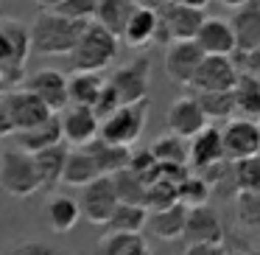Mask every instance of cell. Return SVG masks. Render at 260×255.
Returning <instances> with one entry per match:
<instances>
[{"label": "cell", "mask_w": 260, "mask_h": 255, "mask_svg": "<svg viewBox=\"0 0 260 255\" xmlns=\"http://www.w3.org/2000/svg\"><path fill=\"white\" fill-rule=\"evenodd\" d=\"M87 23H76L56 12H40L31 23V51L40 56H70Z\"/></svg>", "instance_id": "1"}, {"label": "cell", "mask_w": 260, "mask_h": 255, "mask_svg": "<svg viewBox=\"0 0 260 255\" xmlns=\"http://www.w3.org/2000/svg\"><path fill=\"white\" fill-rule=\"evenodd\" d=\"M118 37H112L98 23H87L70 53V65L76 73H101L118 59Z\"/></svg>", "instance_id": "2"}, {"label": "cell", "mask_w": 260, "mask_h": 255, "mask_svg": "<svg viewBox=\"0 0 260 255\" xmlns=\"http://www.w3.org/2000/svg\"><path fill=\"white\" fill-rule=\"evenodd\" d=\"M31 53V34L20 20H0V84L25 81V59Z\"/></svg>", "instance_id": "3"}, {"label": "cell", "mask_w": 260, "mask_h": 255, "mask_svg": "<svg viewBox=\"0 0 260 255\" xmlns=\"http://www.w3.org/2000/svg\"><path fill=\"white\" fill-rule=\"evenodd\" d=\"M0 188L14 199H28L37 191H42L34 157L20 152L17 146L3 149L0 152Z\"/></svg>", "instance_id": "4"}, {"label": "cell", "mask_w": 260, "mask_h": 255, "mask_svg": "<svg viewBox=\"0 0 260 255\" xmlns=\"http://www.w3.org/2000/svg\"><path fill=\"white\" fill-rule=\"evenodd\" d=\"M146 121H148V101L118 107L112 115H107V118L101 121L98 140L112 143V146L132 149L137 140H140L143 129H146Z\"/></svg>", "instance_id": "5"}, {"label": "cell", "mask_w": 260, "mask_h": 255, "mask_svg": "<svg viewBox=\"0 0 260 255\" xmlns=\"http://www.w3.org/2000/svg\"><path fill=\"white\" fill-rule=\"evenodd\" d=\"M157 17H159L157 42H162V45H171V42H193L199 29H202V23L207 20L204 12L190 9V6H179L174 0H171L168 6L159 9Z\"/></svg>", "instance_id": "6"}, {"label": "cell", "mask_w": 260, "mask_h": 255, "mask_svg": "<svg viewBox=\"0 0 260 255\" xmlns=\"http://www.w3.org/2000/svg\"><path fill=\"white\" fill-rule=\"evenodd\" d=\"M109 87L118 93L120 107L129 104H143L148 101V84H151V62L148 56H137L132 62L120 65L112 76H109Z\"/></svg>", "instance_id": "7"}, {"label": "cell", "mask_w": 260, "mask_h": 255, "mask_svg": "<svg viewBox=\"0 0 260 255\" xmlns=\"http://www.w3.org/2000/svg\"><path fill=\"white\" fill-rule=\"evenodd\" d=\"M3 109H6L9 121H12V126H14V135H17V132H28V129H34V126L45 124V121L53 115L51 109H48L45 104L34 96V93L25 90V87L9 90L6 96H3Z\"/></svg>", "instance_id": "8"}, {"label": "cell", "mask_w": 260, "mask_h": 255, "mask_svg": "<svg viewBox=\"0 0 260 255\" xmlns=\"http://www.w3.org/2000/svg\"><path fill=\"white\" fill-rule=\"evenodd\" d=\"M76 199H79L81 219H87L90 224H107L112 210L118 208V193H115L112 177H98L95 182L81 188V193Z\"/></svg>", "instance_id": "9"}, {"label": "cell", "mask_w": 260, "mask_h": 255, "mask_svg": "<svg viewBox=\"0 0 260 255\" xmlns=\"http://www.w3.org/2000/svg\"><path fill=\"white\" fill-rule=\"evenodd\" d=\"M221 143H224V157L230 163L246 160L260 154V124L246 118H232L221 129Z\"/></svg>", "instance_id": "10"}, {"label": "cell", "mask_w": 260, "mask_h": 255, "mask_svg": "<svg viewBox=\"0 0 260 255\" xmlns=\"http://www.w3.org/2000/svg\"><path fill=\"white\" fill-rule=\"evenodd\" d=\"M23 87L28 93H34L53 115H59L62 109H68L70 98H68V76L59 73L53 68H40L23 81Z\"/></svg>", "instance_id": "11"}, {"label": "cell", "mask_w": 260, "mask_h": 255, "mask_svg": "<svg viewBox=\"0 0 260 255\" xmlns=\"http://www.w3.org/2000/svg\"><path fill=\"white\" fill-rule=\"evenodd\" d=\"M238 81V68L230 56H204L190 87L196 93H226Z\"/></svg>", "instance_id": "12"}, {"label": "cell", "mask_w": 260, "mask_h": 255, "mask_svg": "<svg viewBox=\"0 0 260 255\" xmlns=\"http://www.w3.org/2000/svg\"><path fill=\"white\" fill-rule=\"evenodd\" d=\"M59 124H62L64 146L70 143L76 149H87L101 129V121L90 107H73V104H68V109L59 112Z\"/></svg>", "instance_id": "13"}, {"label": "cell", "mask_w": 260, "mask_h": 255, "mask_svg": "<svg viewBox=\"0 0 260 255\" xmlns=\"http://www.w3.org/2000/svg\"><path fill=\"white\" fill-rule=\"evenodd\" d=\"M165 124H168L171 135L182 137V140H190V137H196L204 126H210L207 118H204V112H202V107H199V101L193 96L174 98L168 112H165Z\"/></svg>", "instance_id": "14"}, {"label": "cell", "mask_w": 260, "mask_h": 255, "mask_svg": "<svg viewBox=\"0 0 260 255\" xmlns=\"http://www.w3.org/2000/svg\"><path fill=\"white\" fill-rule=\"evenodd\" d=\"M202 59H204V53L196 42H171L165 48V76L171 81H176V84L190 87Z\"/></svg>", "instance_id": "15"}, {"label": "cell", "mask_w": 260, "mask_h": 255, "mask_svg": "<svg viewBox=\"0 0 260 255\" xmlns=\"http://www.w3.org/2000/svg\"><path fill=\"white\" fill-rule=\"evenodd\" d=\"M182 238L187 244H224L226 233H224V224H221L218 213L210 205H202V208L187 210L185 236Z\"/></svg>", "instance_id": "16"}, {"label": "cell", "mask_w": 260, "mask_h": 255, "mask_svg": "<svg viewBox=\"0 0 260 255\" xmlns=\"http://www.w3.org/2000/svg\"><path fill=\"white\" fill-rule=\"evenodd\" d=\"M196 42L204 56H232L235 53V34L230 29V20L207 17L196 34Z\"/></svg>", "instance_id": "17"}, {"label": "cell", "mask_w": 260, "mask_h": 255, "mask_svg": "<svg viewBox=\"0 0 260 255\" xmlns=\"http://www.w3.org/2000/svg\"><path fill=\"white\" fill-rule=\"evenodd\" d=\"M230 29L235 34L238 53L260 48V0H249L246 6L235 9V14L230 17Z\"/></svg>", "instance_id": "18"}, {"label": "cell", "mask_w": 260, "mask_h": 255, "mask_svg": "<svg viewBox=\"0 0 260 255\" xmlns=\"http://www.w3.org/2000/svg\"><path fill=\"white\" fill-rule=\"evenodd\" d=\"M224 157V143H221V129L215 126H204L196 137H190L187 143V168L190 171H202L207 165L221 163Z\"/></svg>", "instance_id": "19"}, {"label": "cell", "mask_w": 260, "mask_h": 255, "mask_svg": "<svg viewBox=\"0 0 260 255\" xmlns=\"http://www.w3.org/2000/svg\"><path fill=\"white\" fill-rule=\"evenodd\" d=\"M59 143H64L59 115H51L45 124L34 126V129H28V132H17V135H14V146H17L20 152L31 154V157L40 154V152H45V149L59 146Z\"/></svg>", "instance_id": "20"}, {"label": "cell", "mask_w": 260, "mask_h": 255, "mask_svg": "<svg viewBox=\"0 0 260 255\" xmlns=\"http://www.w3.org/2000/svg\"><path fill=\"white\" fill-rule=\"evenodd\" d=\"M157 29H159V17L157 12H148V9H135V14L129 17L123 34H120V42L126 48H148L157 42Z\"/></svg>", "instance_id": "21"}, {"label": "cell", "mask_w": 260, "mask_h": 255, "mask_svg": "<svg viewBox=\"0 0 260 255\" xmlns=\"http://www.w3.org/2000/svg\"><path fill=\"white\" fill-rule=\"evenodd\" d=\"M185 221H187V208L185 205H174V208L148 213L146 230L159 241H176V238L185 236Z\"/></svg>", "instance_id": "22"}, {"label": "cell", "mask_w": 260, "mask_h": 255, "mask_svg": "<svg viewBox=\"0 0 260 255\" xmlns=\"http://www.w3.org/2000/svg\"><path fill=\"white\" fill-rule=\"evenodd\" d=\"M45 219H48V227H51L56 236L70 233L81 219L79 199L68 196V193H53V196L45 202Z\"/></svg>", "instance_id": "23"}, {"label": "cell", "mask_w": 260, "mask_h": 255, "mask_svg": "<svg viewBox=\"0 0 260 255\" xmlns=\"http://www.w3.org/2000/svg\"><path fill=\"white\" fill-rule=\"evenodd\" d=\"M101 177L95 160L87 149H73L68 152V160H64V171H62V185L70 188H87L90 182H95Z\"/></svg>", "instance_id": "24"}, {"label": "cell", "mask_w": 260, "mask_h": 255, "mask_svg": "<svg viewBox=\"0 0 260 255\" xmlns=\"http://www.w3.org/2000/svg\"><path fill=\"white\" fill-rule=\"evenodd\" d=\"M135 3L132 0H98V9H95V20L92 23H98L101 29H107L112 37L123 34L126 23H129V17L135 14Z\"/></svg>", "instance_id": "25"}, {"label": "cell", "mask_w": 260, "mask_h": 255, "mask_svg": "<svg viewBox=\"0 0 260 255\" xmlns=\"http://www.w3.org/2000/svg\"><path fill=\"white\" fill-rule=\"evenodd\" d=\"M232 98H235V112L241 118L260 124V81L254 76L238 73V81L232 87Z\"/></svg>", "instance_id": "26"}, {"label": "cell", "mask_w": 260, "mask_h": 255, "mask_svg": "<svg viewBox=\"0 0 260 255\" xmlns=\"http://www.w3.org/2000/svg\"><path fill=\"white\" fill-rule=\"evenodd\" d=\"M104 84H107V79H104L101 73H76L68 79V98L73 107H95L98 96H101Z\"/></svg>", "instance_id": "27"}, {"label": "cell", "mask_w": 260, "mask_h": 255, "mask_svg": "<svg viewBox=\"0 0 260 255\" xmlns=\"http://www.w3.org/2000/svg\"><path fill=\"white\" fill-rule=\"evenodd\" d=\"M87 152L92 154L101 177H115L118 171L129 168V160H132V149L112 146V143H104V140H98V137L87 146Z\"/></svg>", "instance_id": "28"}, {"label": "cell", "mask_w": 260, "mask_h": 255, "mask_svg": "<svg viewBox=\"0 0 260 255\" xmlns=\"http://www.w3.org/2000/svg\"><path fill=\"white\" fill-rule=\"evenodd\" d=\"M68 152L70 149L64 143L53 149H45V152L34 154V165H37V174H40V182L42 188H56L62 182V171H64V160H68Z\"/></svg>", "instance_id": "29"}, {"label": "cell", "mask_w": 260, "mask_h": 255, "mask_svg": "<svg viewBox=\"0 0 260 255\" xmlns=\"http://www.w3.org/2000/svg\"><path fill=\"white\" fill-rule=\"evenodd\" d=\"M146 221H148V210L143 205L118 202V208L112 210L107 227H109V233H132V236H140L146 230Z\"/></svg>", "instance_id": "30"}, {"label": "cell", "mask_w": 260, "mask_h": 255, "mask_svg": "<svg viewBox=\"0 0 260 255\" xmlns=\"http://www.w3.org/2000/svg\"><path fill=\"white\" fill-rule=\"evenodd\" d=\"M193 98L199 101L207 124L210 121H232V115H235V98H232V90H226V93H196Z\"/></svg>", "instance_id": "31"}, {"label": "cell", "mask_w": 260, "mask_h": 255, "mask_svg": "<svg viewBox=\"0 0 260 255\" xmlns=\"http://www.w3.org/2000/svg\"><path fill=\"white\" fill-rule=\"evenodd\" d=\"M148 152L154 154V160H157L159 165H187V140L171 135V132L162 137H157Z\"/></svg>", "instance_id": "32"}, {"label": "cell", "mask_w": 260, "mask_h": 255, "mask_svg": "<svg viewBox=\"0 0 260 255\" xmlns=\"http://www.w3.org/2000/svg\"><path fill=\"white\" fill-rule=\"evenodd\" d=\"M148 249L143 236H132V233H107L98 241V255H140Z\"/></svg>", "instance_id": "33"}, {"label": "cell", "mask_w": 260, "mask_h": 255, "mask_svg": "<svg viewBox=\"0 0 260 255\" xmlns=\"http://www.w3.org/2000/svg\"><path fill=\"white\" fill-rule=\"evenodd\" d=\"M112 185H115V193H118V202L143 205V208H146V191H148V185L137 174H132L129 168L118 171V174L112 177Z\"/></svg>", "instance_id": "34"}, {"label": "cell", "mask_w": 260, "mask_h": 255, "mask_svg": "<svg viewBox=\"0 0 260 255\" xmlns=\"http://www.w3.org/2000/svg\"><path fill=\"white\" fill-rule=\"evenodd\" d=\"M210 196H213L210 185H207V182H204L199 174H193V171L179 182V185H176V199H179V205H185L187 210L207 205V199H210Z\"/></svg>", "instance_id": "35"}, {"label": "cell", "mask_w": 260, "mask_h": 255, "mask_svg": "<svg viewBox=\"0 0 260 255\" xmlns=\"http://www.w3.org/2000/svg\"><path fill=\"white\" fill-rule=\"evenodd\" d=\"M235 216L243 227L260 233V188L257 191H238L235 196Z\"/></svg>", "instance_id": "36"}, {"label": "cell", "mask_w": 260, "mask_h": 255, "mask_svg": "<svg viewBox=\"0 0 260 255\" xmlns=\"http://www.w3.org/2000/svg\"><path fill=\"white\" fill-rule=\"evenodd\" d=\"M232 185L238 191H257L260 188V154L232 163Z\"/></svg>", "instance_id": "37"}, {"label": "cell", "mask_w": 260, "mask_h": 255, "mask_svg": "<svg viewBox=\"0 0 260 255\" xmlns=\"http://www.w3.org/2000/svg\"><path fill=\"white\" fill-rule=\"evenodd\" d=\"M179 205L176 199V182H168V180H154L146 191V210L154 213V210H165V208H174Z\"/></svg>", "instance_id": "38"}, {"label": "cell", "mask_w": 260, "mask_h": 255, "mask_svg": "<svg viewBox=\"0 0 260 255\" xmlns=\"http://www.w3.org/2000/svg\"><path fill=\"white\" fill-rule=\"evenodd\" d=\"M95 9H98V0H62L53 12L68 20H76V23H92Z\"/></svg>", "instance_id": "39"}, {"label": "cell", "mask_w": 260, "mask_h": 255, "mask_svg": "<svg viewBox=\"0 0 260 255\" xmlns=\"http://www.w3.org/2000/svg\"><path fill=\"white\" fill-rule=\"evenodd\" d=\"M129 171L132 174H137L146 185H151L154 180H157V171H159V163L154 160V154L148 152V149H143V152H132V160H129Z\"/></svg>", "instance_id": "40"}, {"label": "cell", "mask_w": 260, "mask_h": 255, "mask_svg": "<svg viewBox=\"0 0 260 255\" xmlns=\"http://www.w3.org/2000/svg\"><path fill=\"white\" fill-rule=\"evenodd\" d=\"M230 59L235 62L238 73H249V76H254V79L260 76V48L246 51V53H238V51H235Z\"/></svg>", "instance_id": "41"}, {"label": "cell", "mask_w": 260, "mask_h": 255, "mask_svg": "<svg viewBox=\"0 0 260 255\" xmlns=\"http://www.w3.org/2000/svg\"><path fill=\"white\" fill-rule=\"evenodd\" d=\"M120 107V101H118V93L109 87V81L104 84V90H101V96H98V101H95V107H92V112L98 115V121H104L107 115H112L115 109Z\"/></svg>", "instance_id": "42"}, {"label": "cell", "mask_w": 260, "mask_h": 255, "mask_svg": "<svg viewBox=\"0 0 260 255\" xmlns=\"http://www.w3.org/2000/svg\"><path fill=\"white\" fill-rule=\"evenodd\" d=\"M12 255H68L56 247H48L42 241H20L17 247L12 249Z\"/></svg>", "instance_id": "43"}, {"label": "cell", "mask_w": 260, "mask_h": 255, "mask_svg": "<svg viewBox=\"0 0 260 255\" xmlns=\"http://www.w3.org/2000/svg\"><path fill=\"white\" fill-rule=\"evenodd\" d=\"M185 255H224V244H187Z\"/></svg>", "instance_id": "44"}, {"label": "cell", "mask_w": 260, "mask_h": 255, "mask_svg": "<svg viewBox=\"0 0 260 255\" xmlns=\"http://www.w3.org/2000/svg\"><path fill=\"white\" fill-rule=\"evenodd\" d=\"M137 9H148V12H159L162 6H168L171 0H132Z\"/></svg>", "instance_id": "45"}, {"label": "cell", "mask_w": 260, "mask_h": 255, "mask_svg": "<svg viewBox=\"0 0 260 255\" xmlns=\"http://www.w3.org/2000/svg\"><path fill=\"white\" fill-rule=\"evenodd\" d=\"M224 255H260V249H254V247H226L224 244Z\"/></svg>", "instance_id": "46"}, {"label": "cell", "mask_w": 260, "mask_h": 255, "mask_svg": "<svg viewBox=\"0 0 260 255\" xmlns=\"http://www.w3.org/2000/svg\"><path fill=\"white\" fill-rule=\"evenodd\" d=\"M6 135H14V126H12V121H9L6 109L0 107V137H6Z\"/></svg>", "instance_id": "47"}, {"label": "cell", "mask_w": 260, "mask_h": 255, "mask_svg": "<svg viewBox=\"0 0 260 255\" xmlns=\"http://www.w3.org/2000/svg\"><path fill=\"white\" fill-rule=\"evenodd\" d=\"M174 3H179V6H190V9H199V12H204V6H207L210 0H174Z\"/></svg>", "instance_id": "48"}, {"label": "cell", "mask_w": 260, "mask_h": 255, "mask_svg": "<svg viewBox=\"0 0 260 255\" xmlns=\"http://www.w3.org/2000/svg\"><path fill=\"white\" fill-rule=\"evenodd\" d=\"M34 3L42 9V12H53V9H56L59 3H62V0H34Z\"/></svg>", "instance_id": "49"}, {"label": "cell", "mask_w": 260, "mask_h": 255, "mask_svg": "<svg viewBox=\"0 0 260 255\" xmlns=\"http://www.w3.org/2000/svg\"><path fill=\"white\" fill-rule=\"evenodd\" d=\"M221 6H226V9H241V6H246L249 0H218Z\"/></svg>", "instance_id": "50"}, {"label": "cell", "mask_w": 260, "mask_h": 255, "mask_svg": "<svg viewBox=\"0 0 260 255\" xmlns=\"http://www.w3.org/2000/svg\"><path fill=\"white\" fill-rule=\"evenodd\" d=\"M140 255H154V252H151V249H143V252H140Z\"/></svg>", "instance_id": "51"}, {"label": "cell", "mask_w": 260, "mask_h": 255, "mask_svg": "<svg viewBox=\"0 0 260 255\" xmlns=\"http://www.w3.org/2000/svg\"><path fill=\"white\" fill-rule=\"evenodd\" d=\"M3 96H6V93H3V90H0V107H3Z\"/></svg>", "instance_id": "52"}, {"label": "cell", "mask_w": 260, "mask_h": 255, "mask_svg": "<svg viewBox=\"0 0 260 255\" xmlns=\"http://www.w3.org/2000/svg\"><path fill=\"white\" fill-rule=\"evenodd\" d=\"M257 81H260V76H257Z\"/></svg>", "instance_id": "53"}]
</instances>
